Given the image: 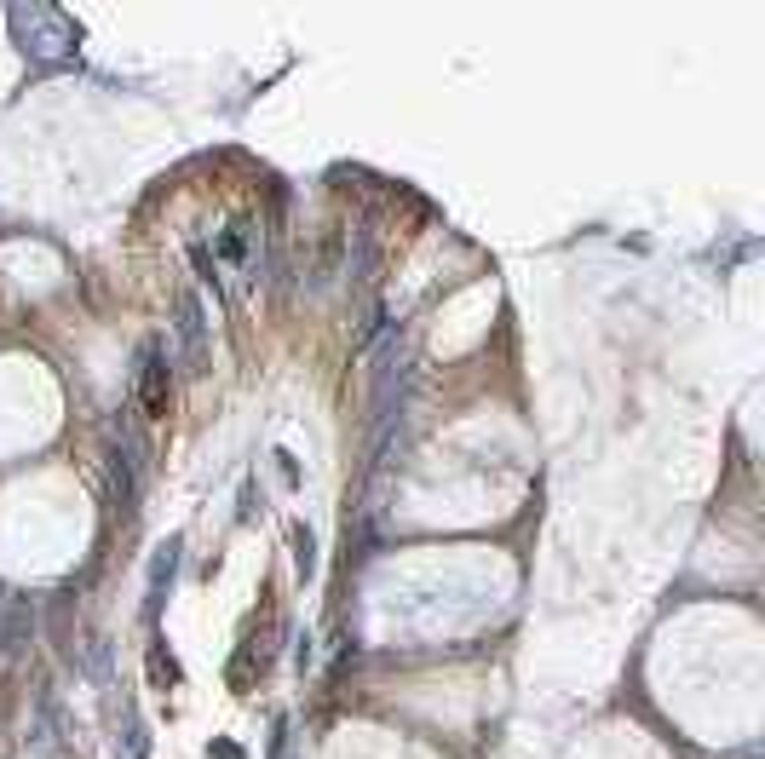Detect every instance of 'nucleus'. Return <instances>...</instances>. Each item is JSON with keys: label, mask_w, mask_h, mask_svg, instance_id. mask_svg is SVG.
Instances as JSON below:
<instances>
[{"label": "nucleus", "mask_w": 765, "mask_h": 759, "mask_svg": "<svg viewBox=\"0 0 765 759\" xmlns=\"http://www.w3.org/2000/svg\"><path fill=\"white\" fill-rule=\"evenodd\" d=\"M294 558H300V575L317 570V541H311V529H294Z\"/></svg>", "instance_id": "obj_8"}, {"label": "nucleus", "mask_w": 765, "mask_h": 759, "mask_svg": "<svg viewBox=\"0 0 765 759\" xmlns=\"http://www.w3.org/2000/svg\"><path fill=\"white\" fill-rule=\"evenodd\" d=\"M110 489H116V501L127 506V512H139V466L121 455L116 443H110Z\"/></svg>", "instance_id": "obj_6"}, {"label": "nucleus", "mask_w": 765, "mask_h": 759, "mask_svg": "<svg viewBox=\"0 0 765 759\" xmlns=\"http://www.w3.org/2000/svg\"><path fill=\"white\" fill-rule=\"evenodd\" d=\"M12 29H18V46L35 58H64L81 41V23H70L58 6H12Z\"/></svg>", "instance_id": "obj_1"}, {"label": "nucleus", "mask_w": 765, "mask_h": 759, "mask_svg": "<svg viewBox=\"0 0 765 759\" xmlns=\"http://www.w3.org/2000/svg\"><path fill=\"white\" fill-rule=\"evenodd\" d=\"M150 685H162V690H173V685H179V662L167 656L162 644H150Z\"/></svg>", "instance_id": "obj_7"}, {"label": "nucleus", "mask_w": 765, "mask_h": 759, "mask_svg": "<svg viewBox=\"0 0 765 759\" xmlns=\"http://www.w3.org/2000/svg\"><path fill=\"white\" fill-rule=\"evenodd\" d=\"M219 259L242 265V259H248V236H242V230H225V236H219Z\"/></svg>", "instance_id": "obj_9"}, {"label": "nucleus", "mask_w": 765, "mask_h": 759, "mask_svg": "<svg viewBox=\"0 0 765 759\" xmlns=\"http://www.w3.org/2000/svg\"><path fill=\"white\" fill-rule=\"evenodd\" d=\"M179 541L167 535L162 547H156V558H150V593H144V621L162 616V598H167V581H173V570H179Z\"/></svg>", "instance_id": "obj_4"}, {"label": "nucleus", "mask_w": 765, "mask_h": 759, "mask_svg": "<svg viewBox=\"0 0 765 759\" xmlns=\"http://www.w3.org/2000/svg\"><path fill=\"white\" fill-rule=\"evenodd\" d=\"M213 754H219V759H242V748H236V742H213Z\"/></svg>", "instance_id": "obj_12"}, {"label": "nucleus", "mask_w": 765, "mask_h": 759, "mask_svg": "<svg viewBox=\"0 0 765 759\" xmlns=\"http://www.w3.org/2000/svg\"><path fill=\"white\" fill-rule=\"evenodd\" d=\"M121 759H144V725H133V731H127V748H121Z\"/></svg>", "instance_id": "obj_11"}, {"label": "nucleus", "mask_w": 765, "mask_h": 759, "mask_svg": "<svg viewBox=\"0 0 765 759\" xmlns=\"http://www.w3.org/2000/svg\"><path fill=\"white\" fill-rule=\"evenodd\" d=\"M346 271H351V282H374V271H380V236H374V219H357V225H351Z\"/></svg>", "instance_id": "obj_5"}, {"label": "nucleus", "mask_w": 765, "mask_h": 759, "mask_svg": "<svg viewBox=\"0 0 765 759\" xmlns=\"http://www.w3.org/2000/svg\"><path fill=\"white\" fill-rule=\"evenodd\" d=\"M167 403H173V374H167L162 340H144L139 345V409L150 414V420H162Z\"/></svg>", "instance_id": "obj_2"}, {"label": "nucleus", "mask_w": 765, "mask_h": 759, "mask_svg": "<svg viewBox=\"0 0 765 759\" xmlns=\"http://www.w3.org/2000/svg\"><path fill=\"white\" fill-rule=\"evenodd\" d=\"M173 322H179V340H185V363L190 368H202L208 363V328H202V299L190 294H179V311H173Z\"/></svg>", "instance_id": "obj_3"}, {"label": "nucleus", "mask_w": 765, "mask_h": 759, "mask_svg": "<svg viewBox=\"0 0 765 759\" xmlns=\"http://www.w3.org/2000/svg\"><path fill=\"white\" fill-rule=\"evenodd\" d=\"M248 685H254V650H242L231 662V690H248Z\"/></svg>", "instance_id": "obj_10"}]
</instances>
